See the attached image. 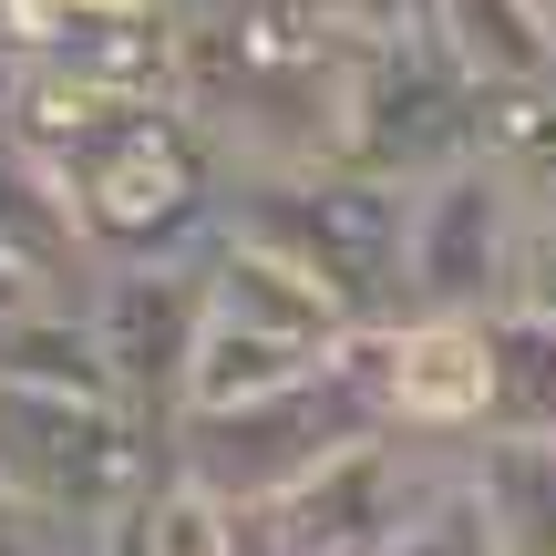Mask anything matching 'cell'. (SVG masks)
I'll list each match as a JSON object with an SVG mask.
<instances>
[{
  "label": "cell",
  "mask_w": 556,
  "mask_h": 556,
  "mask_svg": "<svg viewBox=\"0 0 556 556\" xmlns=\"http://www.w3.org/2000/svg\"><path fill=\"white\" fill-rule=\"evenodd\" d=\"M484 330H495V413H484V433L556 443V319L546 309H505Z\"/></svg>",
  "instance_id": "cell-18"
},
{
  "label": "cell",
  "mask_w": 556,
  "mask_h": 556,
  "mask_svg": "<svg viewBox=\"0 0 556 556\" xmlns=\"http://www.w3.org/2000/svg\"><path fill=\"white\" fill-rule=\"evenodd\" d=\"M135 526H144L155 556H238V505L206 495V484H186V475H165L155 495L135 505Z\"/></svg>",
  "instance_id": "cell-20"
},
{
  "label": "cell",
  "mask_w": 556,
  "mask_h": 556,
  "mask_svg": "<svg viewBox=\"0 0 556 556\" xmlns=\"http://www.w3.org/2000/svg\"><path fill=\"white\" fill-rule=\"evenodd\" d=\"M516 309H546L556 319V217H536V238H526V289Z\"/></svg>",
  "instance_id": "cell-23"
},
{
  "label": "cell",
  "mask_w": 556,
  "mask_h": 556,
  "mask_svg": "<svg viewBox=\"0 0 556 556\" xmlns=\"http://www.w3.org/2000/svg\"><path fill=\"white\" fill-rule=\"evenodd\" d=\"M206 309H217V319H238V330L299 340V351H340V340L361 330V319L330 299V278H309L299 258H278V248L238 238V227L206 248Z\"/></svg>",
  "instance_id": "cell-11"
},
{
  "label": "cell",
  "mask_w": 556,
  "mask_h": 556,
  "mask_svg": "<svg viewBox=\"0 0 556 556\" xmlns=\"http://www.w3.org/2000/svg\"><path fill=\"white\" fill-rule=\"evenodd\" d=\"M330 351H299V340H268V330H238V319H206L197 340V371H186V413H238V402H268L289 381H309Z\"/></svg>",
  "instance_id": "cell-15"
},
{
  "label": "cell",
  "mask_w": 556,
  "mask_h": 556,
  "mask_svg": "<svg viewBox=\"0 0 556 556\" xmlns=\"http://www.w3.org/2000/svg\"><path fill=\"white\" fill-rule=\"evenodd\" d=\"M0 248H11L21 268H41L62 299H93V238H83V217H73V197H62V176L52 165H31L11 135H0Z\"/></svg>",
  "instance_id": "cell-12"
},
{
  "label": "cell",
  "mask_w": 556,
  "mask_h": 556,
  "mask_svg": "<svg viewBox=\"0 0 556 556\" xmlns=\"http://www.w3.org/2000/svg\"><path fill=\"white\" fill-rule=\"evenodd\" d=\"M0 556H83V546H62L52 526H41L31 505H21L11 484H0Z\"/></svg>",
  "instance_id": "cell-22"
},
{
  "label": "cell",
  "mask_w": 556,
  "mask_h": 556,
  "mask_svg": "<svg viewBox=\"0 0 556 556\" xmlns=\"http://www.w3.org/2000/svg\"><path fill=\"white\" fill-rule=\"evenodd\" d=\"M319 21H330V31L351 41L361 62H381V52H422V41H443V0H319Z\"/></svg>",
  "instance_id": "cell-21"
},
{
  "label": "cell",
  "mask_w": 556,
  "mask_h": 556,
  "mask_svg": "<svg viewBox=\"0 0 556 556\" xmlns=\"http://www.w3.org/2000/svg\"><path fill=\"white\" fill-rule=\"evenodd\" d=\"M238 556H289V546H278V516H268V505H238Z\"/></svg>",
  "instance_id": "cell-26"
},
{
  "label": "cell",
  "mask_w": 556,
  "mask_h": 556,
  "mask_svg": "<svg viewBox=\"0 0 556 556\" xmlns=\"http://www.w3.org/2000/svg\"><path fill=\"white\" fill-rule=\"evenodd\" d=\"M475 495H484V516H495L505 556H556V443L484 433L475 443Z\"/></svg>",
  "instance_id": "cell-16"
},
{
  "label": "cell",
  "mask_w": 556,
  "mask_h": 556,
  "mask_svg": "<svg viewBox=\"0 0 556 556\" xmlns=\"http://www.w3.org/2000/svg\"><path fill=\"white\" fill-rule=\"evenodd\" d=\"M371 371H381V402H392V433H484L495 413V330L484 319H381L371 330Z\"/></svg>",
  "instance_id": "cell-10"
},
{
  "label": "cell",
  "mask_w": 556,
  "mask_h": 556,
  "mask_svg": "<svg viewBox=\"0 0 556 556\" xmlns=\"http://www.w3.org/2000/svg\"><path fill=\"white\" fill-rule=\"evenodd\" d=\"M227 227L330 278V299L381 330L413 319V186L361 176V165H309V176H227Z\"/></svg>",
  "instance_id": "cell-4"
},
{
  "label": "cell",
  "mask_w": 556,
  "mask_h": 556,
  "mask_svg": "<svg viewBox=\"0 0 556 556\" xmlns=\"http://www.w3.org/2000/svg\"><path fill=\"white\" fill-rule=\"evenodd\" d=\"M52 299H62L52 278H41V268H21L11 248H0V319H31V309H52Z\"/></svg>",
  "instance_id": "cell-24"
},
{
  "label": "cell",
  "mask_w": 556,
  "mask_h": 556,
  "mask_svg": "<svg viewBox=\"0 0 556 556\" xmlns=\"http://www.w3.org/2000/svg\"><path fill=\"white\" fill-rule=\"evenodd\" d=\"M176 475V433L144 402H83V392H11L0 381V484L52 526L62 546L103 536Z\"/></svg>",
  "instance_id": "cell-5"
},
{
  "label": "cell",
  "mask_w": 556,
  "mask_h": 556,
  "mask_svg": "<svg viewBox=\"0 0 556 556\" xmlns=\"http://www.w3.org/2000/svg\"><path fill=\"white\" fill-rule=\"evenodd\" d=\"M93 556H155V546H144V526H135V516H114V526L93 536Z\"/></svg>",
  "instance_id": "cell-27"
},
{
  "label": "cell",
  "mask_w": 556,
  "mask_h": 556,
  "mask_svg": "<svg viewBox=\"0 0 556 556\" xmlns=\"http://www.w3.org/2000/svg\"><path fill=\"white\" fill-rule=\"evenodd\" d=\"M21 93H31V41H21V31H0V135H11Z\"/></svg>",
  "instance_id": "cell-25"
},
{
  "label": "cell",
  "mask_w": 556,
  "mask_h": 556,
  "mask_svg": "<svg viewBox=\"0 0 556 556\" xmlns=\"http://www.w3.org/2000/svg\"><path fill=\"white\" fill-rule=\"evenodd\" d=\"M11 144L62 176L103 268L206 258L227 238V155L186 103H124V93H93V83L31 62Z\"/></svg>",
  "instance_id": "cell-1"
},
{
  "label": "cell",
  "mask_w": 556,
  "mask_h": 556,
  "mask_svg": "<svg viewBox=\"0 0 556 556\" xmlns=\"http://www.w3.org/2000/svg\"><path fill=\"white\" fill-rule=\"evenodd\" d=\"M0 381L11 392H83V402H124L114 361H103V330L83 299H52L31 319H0Z\"/></svg>",
  "instance_id": "cell-13"
},
{
  "label": "cell",
  "mask_w": 556,
  "mask_h": 556,
  "mask_svg": "<svg viewBox=\"0 0 556 556\" xmlns=\"http://www.w3.org/2000/svg\"><path fill=\"white\" fill-rule=\"evenodd\" d=\"M526 238H536V217L516 206V186L484 155H464L454 176L413 186V309L505 319L516 289H526Z\"/></svg>",
  "instance_id": "cell-6"
},
{
  "label": "cell",
  "mask_w": 556,
  "mask_h": 556,
  "mask_svg": "<svg viewBox=\"0 0 556 556\" xmlns=\"http://www.w3.org/2000/svg\"><path fill=\"white\" fill-rule=\"evenodd\" d=\"M176 11H206V0H176Z\"/></svg>",
  "instance_id": "cell-29"
},
{
  "label": "cell",
  "mask_w": 556,
  "mask_h": 556,
  "mask_svg": "<svg viewBox=\"0 0 556 556\" xmlns=\"http://www.w3.org/2000/svg\"><path fill=\"white\" fill-rule=\"evenodd\" d=\"M475 135H484V83L443 41L361 62V114H351V165L361 176L433 186V176H454L475 155Z\"/></svg>",
  "instance_id": "cell-7"
},
{
  "label": "cell",
  "mask_w": 556,
  "mask_h": 556,
  "mask_svg": "<svg viewBox=\"0 0 556 556\" xmlns=\"http://www.w3.org/2000/svg\"><path fill=\"white\" fill-rule=\"evenodd\" d=\"M83 556H93V546H83Z\"/></svg>",
  "instance_id": "cell-30"
},
{
  "label": "cell",
  "mask_w": 556,
  "mask_h": 556,
  "mask_svg": "<svg viewBox=\"0 0 556 556\" xmlns=\"http://www.w3.org/2000/svg\"><path fill=\"white\" fill-rule=\"evenodd\" d=\"M392 556H505L495 546V516H484V495H475V443L433 475V495L413 505V526H402Z\"/></svg>",
  "instance_id": "cell-19"
},
{
  "label": "cell",
  "mask_w": 556,
  "mask_h": 556,
  "mask_svg": "<svg viewBox=\"0 0 556 556\" xmlns=\"http://www.w3.org/2000/svg\"><path fill=\"white\" fill-rule=\"evenodd\" d=\"M536 11H546V31H556V0H536Z\"/></svg>",
  "instance_id": "cell-28"
},
{
  "label": "cell",
  "mask_w": 556,
  "mask_h": 556,
  "mask_svg": "<svg viewBox=\"0 0 556 556\" xmlns=\"http://www.w3.org/2000/svg\"><path fill=\"white\" fill-rule=\"evenodd\" d=\"M475 155L516 186L526 217H556V83H505V93H484Z\"/></svg>",
  "instance_id": "cell-17"
},
{
  "label": "cell",
  "mask_w": 556,
  "mask_h": 556,
  "mask_svg": "<svg viewBox=\"0 0 556 556\" xmlns=\"http://www.w3.org/2000/svg\"><path fill=\"white\" fill-rule=\"evenodd\" d=\"M454 454L464 443H443V433H371V443H351L330 475H309L289 505H268L278 546L289 556H392L402 526H413V505L433 495V475Z\"/></svg>",
  "instance_id": "cell-8"
},
{
  "label": "cell",
  "mask_w": 556,
  "mask_h": 556,
  "mask_svg": "<svg viewBox=\"0 0 556 556\" xmlns=\"http://www.w3.org/2000/svg\"><path fill=\"white\" fill-rule=\"evenodd\" d=\"M186 114L217 135L227 176H309L351 165L361 52L319 0H206L186 11Z\"/></svg>",
  "instance_id": "cell-2"
},
{
  "label": "cell",
  "mask_w": 556,
  "mask_h": 556,
  "mask_svg": "<svg viewBox=\"0 0 556 556\" xmlns=\"http://www.w3.org/2000/svg\"><path fill=\"white\" fill-rule=\"evenodd\" d=\"M93 330L103 361H114L124 402H144L155 422L186 413V371H197V340H206V258H144V268H103L93 278Z\"/></svg>",
  "instance_id": "cell-9"
},
{
  "label": "cell",
  "mask_w": 556,
  "mask_h": 556,
  "mask_svg": "<svg viewBox=\"0 0 556 556\" xmlns=\"http://www.w3.org/2000/svg\"><path fill=\"white\" fill-rule=\"evenodd\" d=\"M443 52L505 93V83H556V31L536 0H443Z\"/></svg>",
  "instance_id": "cell-14"
},
{
  "label": "cell",
  "mask_w": 556,
  "mask_h": 556,
  "mask_svg": "<svg viewBox=\"0 0 556 556\" xmlns=\"http://www.w3.org/2000/svg\"><path fill=\"white\" fill-rule=\"evenodd\" d=\"M176 475L206 484L227 505H289L309 475H330L351 443L392 433V402H381V371H371V330H351L309 381L268 402H238V413H176Z\"/></svg>",
  "instance_id": "cell-3"
}]
</instances>
